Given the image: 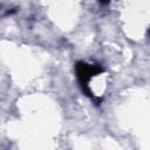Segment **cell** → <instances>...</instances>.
Returning a JSON list of instances; mask_svg holds the SVG:
<instances>
[{"label": "cell", "mask_w": 150, "mask_h": 150, "mask_svg": "<svg viewBox=\"0 0 150 150\" xmlns=\"http://www.w3.org/2000/svg\"><path fill=\"white\" fill-rule=\"evenodd\" d=\"M76 69V76L79 79V82L82 87L83 93H86V95L90 96L89 93V83L91 82V80L101 74L104 73V69L102 67H100L98 64H89L87 62H77L75 66Z\"/></svg>", "instance_id": "6da1fadb"}]
</instances>
